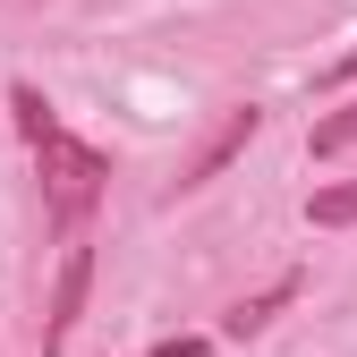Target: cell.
Instances as JSON below:
<instances>
[{"instance_id":"obj_2","label":"cell","mask_w":357,"mask_h":357,"mask_svg":"<svg viewBox=\"0 0 357 357\" xmlns=\"http://www.w3.org/2000/svg\"><path fill=\"white\" fill-rule=\"evenodd\" d=\"M68 255H60V281H52V315H43V357H60L68 340H77V324H85V289H94V247L85 238H60Z\"/></svg>"},{"instance_id":"obj_7","label":"cell","mask_w":357,"mask_h":357,"mask_svg":"<svg viewBox=\"0 0 357 357\" xmlns=\"http://www.w3.org/2000/svg\"><path fill=\"white\" fill-rule=\"evenodd\" d=\"M145 357H213V349H204V340H188V332H178V340H153Z\"/></svg>"},{"instance_id":"obj_3","label":"cell","mask_w":357,"mask_h":357,"mask_svg":"<svg viewBox=\"0 0 357 357\" xmlns=\"http://www.w3.org/2000/svg\"><path fill=\"white\" fill-rule=\"evenodd\" d=\"M255 128H264V111H255V102H238V111H221V128H213V137L196 145V162L178 170V188H170V196H196L204 178H221V170H230V162H238V153L255 145Z\"/></svg>"},{"instance_id":"obj_1","label":"cell","mask_w":357,"mask_h":357,"mask_svg":"<svg viewBox=\"0 0 357 357\" xmlns=\"http://www.w3.org/2000/svg\"><path fill=\"white\" fill-rule=\"evenodd\" d=\"M9 111H17V137L34 145V178H43V213H52L60 238H85V221H94L102 188H111V153L85 145L60 128V111L34 94V85H9Z\"/></svg>"},{"instance_id":"obj_5","label":"cell","mask_w":357,"mask_h":357,"mask_svg":"<svg viewBox=\"0 0 357 357\" xmlns=\"http://www.w3.org/2000/svg\"><path fill=\"white\" fill-rule=\"evenodd\" d=\"M306 221H315V230H349V221H357V178H349V188H324L315 204H306Z\"/></svg>"},{"instance_id":"obj_4","label":"cell","mask_w":357,"mask_h":357,"mask_svg":"<svg viewBox=\"0 0 357 357\" xmlns=\"http://www.w3.org/2000/svg\"><path fill=\"white\" fill-rule=\"evenodd\" d=\"M298 289H306V273H281L273 289H255V298H238V306H230V315H221V332H230V340H255V332H264V324H273V315H281V306L298 298Z\"/></svg>"},{"instance_id":"obj_6","label":"cell","mask_w":357,"mask_h":357,"mask_svg":"<svg viewBox=\"0 0 357 357\" xmlns=\"http://www.w3.org/2000/svg\"><path fill=\"white\" fill-rule=\"evenodd\" d=\"M349 145H357V102L332 111V119H315V153H349Z\"/></svg>"},{"instance_id":"obj_8","label":"cell","mask_w":357,"mask_h":357,"mask_svg":"<svg viewBox=\"0 0 357 357\" xmlns=\"http://www.w3.org/2000/svg\"><path fill=\"white\" fill-rule=\"evenodd\" d=\"M349 77H357V52H349V60H332V68H324V85H349Z\"/></svg>"}]
</instances>
